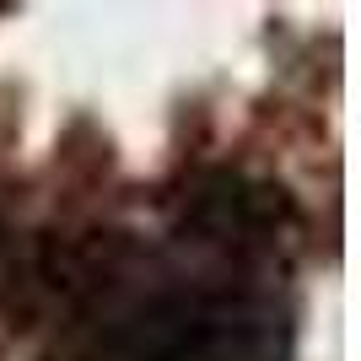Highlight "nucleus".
Instances as JSON below:
<instances>
[{"instance_id":"f257e3e1","label":"nucleus","mask_w":361,"mask_h":361,"mask_svg":"<svg viewBox=\"0 0 361 361\" xmlns=\"http://www.w3.org/2000/svg\"><path fill=\"white\" fill-rule=\"evenodd\" d=\"M16 286H22V254H16L11 232H6V221H0V297H11Z\"/></svg>"}]
</instances>
